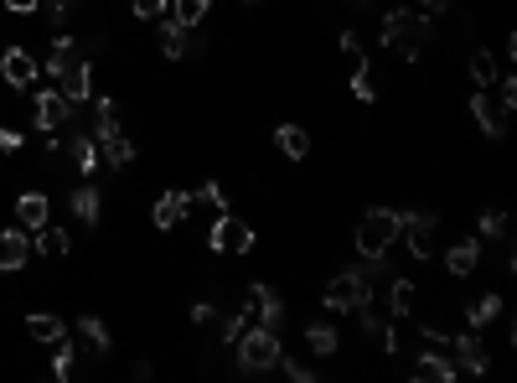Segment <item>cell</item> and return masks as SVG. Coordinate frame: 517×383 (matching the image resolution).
<instances>
[{
	"label": "cell",
	"mask_w": 517,
	"mask_h": 383,
	"mask_svg": "<svg viewBox=\"0 0 517 383\" xmlns=\"http://www.w3.org/2000/svg\"><path fill=\"white\" fill-rule=\"evenodd\" d=\"M238 368L243 373H269V368H280V332L275 327H243L238 332Z\"/></svg>",
	"instance_id": "cell-2"
},
{
	"label": "cell",
	"mask_w": 517,
	"mask_h": 383,
	"mask_svg": "<svg viewBox=\"0 0 517 383\" xmlns=\"http://www.w3.org/2000/svg\"><path fill=\"white\" fill-rule=\"evenodd\" d=\"M99 145V156L109 161V166H130L135 161V145L125 140V130H114V135H104V140H94Z\"/></svg>",
	"instance_id": "cell-22"
},
{
	"label": "cell",
	"mask_w": 517,
	"mask_h": 383,
	"mask_svg": "<svg viewBox=\"0 0 517 383\" xmlns=\"http://www.w3.org/2000/svg\"><path fill=\"white\" fill-rule=\"evenodd\" d=\"M32 120H37L42 135H57L73 120V104L63 99V88H37V94H32Z\"/></svg>",
	"instance_id": "cell-6"
},
{
	"label": "cell",
	"mask_w": 517,
	"mask_h": 383,
	"mask_svg": "<svg viewBox=\"0 0 517 383\" xmlns=\"http://www.w3.org/2000/svg\"><path fill=\"white\" fill-rule=\"evenodd\" d=\"M73 249V239L63 228H52V223H42L37 233H32V254H47V259H57V254H68Z\"/></svg>",
	"instance_id": "cell-20"
},
{
	"label": "cell",
	"mask_w": 517,
	"mask_h": 383,
	"mask_svg": "<svg viewBox=\"0 0 517 383\" xmlns=\"http://www.w3.org/2000/svg\"><path fill=\"white\" fill-rule=\"evenodd\" d=\"M16 223H21L26 233H37L42 223H52V202H47V192H21V197H16Z\"/></svg>",
	"instance_id": "cell-14"
},
{
	"label": "cell",
	"mask_w": 517,
	"mask_h": 383,
	"mask_svg": "<svg viewBox=\"0 0 517 383\" xmlns=\"http://www.w3.org/2000/svg\"><path fill=\"white\" fill-rule=\"evenodd\" d=\"M68 208H73V218L78 223H99V213H104V197H99V187L83 176V187H73L68 192Z\"/></svg>",
	"instance_id": "cell-15"
},
{
	"label": "cell",
	"mask_w": 517,
	"mask_h": 383,
	"mask_svg": "<svg viewBox=\"0 0 517 383\" xmlns=\"http://www.w3.org/2000/svg\"><path fill=\"white\" fill-rule=\"evenodd\" d=\"M471 120L481 125L486 140H502V135H507V109L497 104L492 88H476V94H471Z\"/></svg>",
	"instance_id": "cell-9"
},
{
	"label": "cell",
	"mask_w": 517,
	"mask_h": 383,
	"mask_svg": "<svg viewBox=\"0 0 517 383\" xmlns=\"http://www.w3.org/2000/svg\"><path fill=\"white\" fill-rule=\"evenodd\" d=\"M399 239L409 244L414 259H435V249H440V218L435 213H399Z\"/></svg>",
	"instance_id": "cell-5"
},
{
	"label": "cell",
	"mask_w": 517,
	"mask_h": 383,
	"mask_svg": "<svg viewBox=\"0 0 517 383\" xmlns=\"http://www.w3.org/2000/svg\"><path fill=\"white\" fill-rule=\"evenodd\" d=\"M52 347H57V363H52V373H57V383H68V378H73V368H78V358H73V342H68V337H57Z\"/></svg>",
	"instance_id": "cell-29"
},
{
	"label": "cell",
	"mask_w": 517,
	"mask_h": 383,
	"mask_svg": "<svg viewBox=\"0 0 517 383\" xmlns=\"http://www.w3.org/2000/svg\"><path fill=\"white\" fill-rule=\"evenodd\" d=\"M243 301H249L243 311L259 316V327H275V332L285 327V296L275 285H249V296H243Z\"/></svg>",
	"instance_id": "cell-8"
},
{
	"label": "cell",
	"mask_w": 517,
	"mask_h": 383,
	"mask_svg": "<svg viewBox=\"0 0 517 383\" xmlns=\"http://www.w3.org/2000/svg\"><path fill=\"white\" fill-rule=\"evenodd\" d=\"M26 337L32 342H57V337H68V321L57 316V311H37V316H26Z\"/></svg>",
	"instance_id": "cell-18"
},
{
	"label": "cell",
	"mask_w": 517,
	"mask_h": 383,
	"mask_svg": "<svg viewBox=\"0 0 517 383\" xmlns=\"http://www.w3.org/2000/svg\"><path fill=\"white\" fill-rule=\"evenodd\" d=\"M207 244L218 249V254H249L254 249V223L249 218H238V213H223V218H212L207 223Z\"/></svg>",
	"instance_id": "cell-4"
},
{
	"label": "cell",
	"mask_w": 517,
	"mask_h": 383,
	"mask_svg": "<svg viewBox=\"0 0 517 383\" xmlns=\"http://www.w3.org/2000/svg\"><path fill=\"white\" fill-rule=\"evenodd\" d=\"M497 73H502L497 52H492V47H476V52H471V78H476V88H492Z\"/></svg>",
	"instance_id": "cell-25"
},
{
	"label": "cell",
	"mask_w": 517,
	"mask_h": 383,
	"mask_svg": "<svg viewBox=\"0 0 517 383\" xmlns=\"http://www.w3.org/2000/svg\"><path fill=\"white\" fill-rule=\"evenodd\" d=\"M306 347L316 352V358H331V352L342 347V342H337V327H326V321H311V327H306Z\"/></svg>",
	"instance_id": "cell-28"
},
{
	"label": "cell",
	"mask_w": 517,
	"mask_h": 383,
	"mask_svg": "<svg viewBox=\"0 0 517 383\" xmlns=\"http://www.w3.org/2000/svg\"><path fill=\"white\" fill-rule=\"evenodd\" d=\"M0 78H6L11 88H21V94H26V88H37L42 63H37V57L26 52V47H6V52H0Z\"/></svg>",
	"instance_id": "cell-7"
},
{
	"label": "cell",
	"mask_w": 517,
	"mask_h": 383,
	"mask_svg": "<svg viewBox=\"0 0 517 383\" xmlns=\"http://www.w3.org/2000/svg\"><path fill=\"white\" fill-rule=\"evenodd\" d=\"M150 223H156L161 233L176 228V223H187V192H166V197H156V208H150Z\"/></svg>",
	"instance_id": "cell-17"
},
{
	"label": "cell",
	"mask_w": 517,
	"mask_h": 383,
	"mask_svg": "<svg viewBox=\"0 0 517 383\" xmlns=\"http://www.w3.org/2000/svg\"><path fill=\"white\" fill-rule=\"evenodd\" d=\"M342 52L352 57V68H362V63H368V52H362V37H357V32H342Z\"/></svg>",
	"instance_id": "cell-34"
},
{
	"label": "cell",
	"mask_w": 517,
	"mask_h": 383,
	"mask_svg": "<svg viewBox=\"0 0 517 383\" xmlns=\"http://www.w3.org/2000/svg\"><path fill=\"white\" fill-rule=\"evenodd\" d=\"M32 264V233L26 228H0V275H16Z\"/></svg>",
	"instance_id": "cell-10"
},
{
	"label": "cell",
	"mask_w": 517,
	"mask_h": 383,
	"mask_svg": "<svg viewBox=\"0 0 517 383\" xmlns=\"http://www.w3.org/2000/svg\"><path fill=\"white\" fill-rule=\"evenodd\" d=\"M476 233H481V239H507V213H502V208L481 213V218H476Z\"/></svg>",
	"instance_id": "cell-30"
},
{
	"label": "cell",
	"mask_w": 517,
	"mask_h": 383,
	"mask_svg": "<svg viewBox=\"0 0 517 383\" xmlns=\"http://www.w3.org/2000/svg\"><path fill=\"white\" fill-rule=\"evenodd\" d=\"M275 145H280V156H290V161H306V156H311V135L300 130V125H280V130H275Z\"/></svg>",
	"instance_id": "cell-19"
},
{
	"label": "cell",
	"mask_w": 517,
	"mask_h": 383,
	"mask_svg": "<svg viewBox=\"0 0 517 383\" xmlns=\"http://www.w3.org/2000/svg\"><path fill=\"white\" fill-rule=\"evenodd\" d=\"M414 301H419V290H414V280H393V285H388V311H393V321H404V316H414Z\"/></svg>",
	"instance_id": "cell-24"
},
{
	"label": "cell",
	"mask_w": 517,
	"mask_h": 383,
	"mask_svg": "<svg viewBox=\"0 0 517 383\" xmlns=\"http://www.w3.org/2000/svg\"><path fill=\"white\" fill-rule=\"evenodd\" d=\"M280 368H285L295 383H316V368H311V363H300V358H285V352H280Z\"/></svg>",
	"instance_id": "cell-32"
},
{
	"label": "cell",
	"mask_w": 517,
	"mask_h": 383,
	"mask_svg": "<svg viewBox=\"0 0 517 383\" xmlns=\"http://www.w3.org/2000/svg\"><path fill=\"white\" fill-rule=\"evenodd\" d=\"M166 6H171V0H130V11H135L140 21H156V16H166Z\"/></svg>",
	"instance_id": "cell-33"
},
{
	"label": "cell",
	"mask_w": 517,
	"mask_h": 383,
	"mask_svg": "<svg viewBox=\"0 0 517 383\" xmlns=\"http://www.w3.org/2000/svg\"><path fill=\"white\" fill-rule=\"evenodd\" d=\"M207 11H212V0H171V6H166V16L176 26H192V32L207 21Z\"/></svg>",
	"instance_id": "cell-21"
},
{
	"label": "cell",
	"mask_w": 517,
	"mask_h": 383,
	"mask_svg": "<svg viewBox=\"0 0 517 383\" xmlns=\"http://www.w3.org/2000/svg\"><path fill=\"white\" fill-rule=\"evenodd\" d=\"M362 301H373L368 270H342V275H331L326 290H321V306L326 311H357Z\"/></svg>",
	"instance_id": "cell-3"
},
{
	"label": "cell",
	"mask_w": 517,
	"mask_h": 383,
	"mask_svg": "<svg viewBox=\"0 0 517 383\" xmlns=\"http://www.w3.org/2000/svg\"><path fill=\"white\" fill-rule=\"evenodd\" d=\"M450 352H455V373H486V368H492L481 332H471V327H466L461 337H450Z\"/></svg>",
	"instance_id": "cell-11"
},
{
	"label": "cell",
	"mask_w": 517,
	"mask_h": 383,
	"mask_svg": "<svg viewBox=\"0 0 517 383\" xmlns=\"http://www.w3.org/2000/svg\"><path fill=\"white\" fill-rule=\"evenodd\" d=\"M352 94H357L362 104H373V99H378V83H373L368 63H362V68H352Z\"/></svg>",
	"instance_id": "cell-31"
},
{
	"label": "cell",
	"mask_w": 517,
	"mask_h": 383,
	"mask_svg": "<svg viewBox=\"0 0 517 383\" xmlns=\"http://www.w3.org/2000/svg\"><path fill=\"white\" fill-rule=\"evenodd\" d=\"M21 145H26V135H21V130H6V125H0V151H6V156H16Z\"/></svg>",
	"instance_id": "cell-35"
},
{
	"label": "cell",
	"mask_w": 517,
	"mask_h": 383,
	"mask_svg": "<svg viewBox=\"0 0 517 383\" xmlns=\"http://www.w3.org/2000/svg\"><path fill=\"white\" fill-rule=\"evenodd\" d=\"M68 156H73L78 176H94V166H99V145H94V135H73V140H68Z\"/></svg>",
	"instance_id": "cell-23"
},
{
	"label": "cell",
	"mask_w": 517,
	"mask_h": 383,
	"mask_svg": "<svg viewBox=\"0 0 517 383\" xmlns=\"http://www.w3.org/2000/svg\"><path fill=\"white\" fill-rule=\"evenodd\" d=\"M450 6H455V0H419V11H424V16H445Z\"/></svg>",
	"instance_id": "cell-36"
},
{
	"label": "cell",
	"mask_w": 517,
	"mask_h": 383,
	"mask_svg": "<svg viewBox=\"0 0 517 383\" xmlns=\"http://www.w3.org/2000/svg\"><path fill=\"white\" fill-rule=\"evenodd\" d=\"M42 6V0H6V11H16V16H32Z\"/></svg>",
	"instance_id": "cell-37"
},
{
	"label": "cell",
	"mask_w": 517,
	"mask_h": 383,
	"mask_svg": "<svg viewBox=\"0 0 517 383\" xmlns=\"http://www.w3.org/2000/svg\"><path fill=\"white\" fill-rule=\"evenodd\" d=\"M476 264H481V244H476V239H461V244H450V249H445V270H450L455 280L476 275Z\"/></svg>",
	"instance_id": "cell-16"
},
{
	"label": "cell",
	"mask_w": 517,
	"mask_h": 383,
	"mask_svg": "<svg viewBox=\"0 0 517 383\" xmlns=\"http://www.w3.org/2000/svg\"><path fill=\"white\" fill-rule=\"evenodd\" d=\"M78 342H83L88 352H109V347H114V342H109V327H104L99 316H83V321H78Z\"/></svg>",
	"instance_id": "cell-27"
},
{
	"label": "cell",
	"mask_w": 517,
	"mask_h": 383,
	"mask_svg": "<svg viewBox=\"0 0 517 383\" xmlns=\"http://www.w3.org/2000/svg\"><path fill=\"white\" fill-rule=\"evenodd\" d=\"M393 244H399V213H393V208H368V213H362V223H357V254L368 259L362 270L378 275L383 270V254Z\"/></svg>",
	"instance_id": "cell-1"
},
{
	"label": "cell",
	"mask_w": 517,
	"mask_h": 383,
	"mask_svg": "<svg viewBox=\"0 0 517 383\" xmlns=\"http://www.w3.org/2000/svg\"><path fill=\"white\" fill-rule=\"evenodd\" d=\"M497 316H502V296H476V301L466 306V327L481 332L486 321H497Z\"/></svg>",
	"instance_id": "cell-26"
},
{
	"label": "cell",
	"mask_w": 517,
	"mask_h": 383,
	"mask_svg": "<svg viewBox=\"0 0 517 383\" xmlns=\"http://www.w3.org/2000/svg\"><path fill=\"white\" fill-rule=\"evenodd\" d=\"M161 52L171 57V63H181V57H197L202 52V37H192V26H176L171 16L161 21Z\"/></svg>",
	"instance_id": "cell-12"
},
{
	"label": "cell",
	"mask_w": 517,
	"mask_h": 383,
	"mask_svg": "<svg viewBox=\"0 0 517 383\" xmlns=\"http://www.w3.org/2000/svg\"><path fill=\"white\" fill-rule=\"evenodd\" d=\"M409 378H414V383H450V378H455V363H450V352H435V347H424L419 358H414V368H409Z\"/></svg>",
	"instance_id": "cell-13"
}]
</instances>
